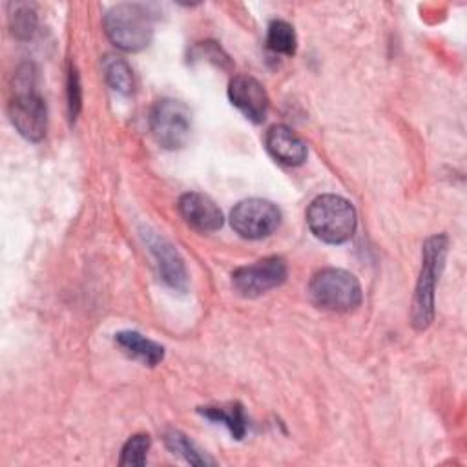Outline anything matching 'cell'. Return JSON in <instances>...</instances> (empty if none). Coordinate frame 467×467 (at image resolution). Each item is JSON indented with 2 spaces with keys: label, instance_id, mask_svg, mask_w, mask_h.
<instances>
[{
  "label": "cell",
  "instance_id": "2",
  "mask_svg": "<svg viewBox=\"0 0 467 467\" xmlns=\"http://www.w3.org/2000/svg\"><path fill=\"white\" fill-rule=\"evenodd\" d=\"M447 246L449 239L445 234H434L423 243L421 268L410 310V323L416 330H425L434 319V290L445 265Z\"/></svg>",
  "mask_w": 467,
  "mask_h": 467
},
{
  "label": "cell",
  "instance_id": "15",
  "mask_svg": "<svg viewBox=\"0 0 467 467\" xmlns=\"http://www.w3.org/2000/svg\"><path fill=\"white\" fill-rule=\"evenodd\" d=\"M102 71L106 77V82L120 95L133 93L135 78L130 64L119 57V55H106L102 58Z\"/></svg>",
  "mask_w": 467,
  "mask_h": 467
},
{
  "label": "cell",
  "instance_id": "5",
  "mask_svg": "<svg viewBox=\"0 0 467 467\" xmlns=\"http://www.w3.org/2000/svg\"><path fill=\"white\" fill-rule=\"evenodd\" d=\"M316 306L330 312H350L361 303V285L354 274L341 268H323L314 274L308 285Z\"/></svg>",
  "mask_w": 467,
  "mask_h": 467
},
{
  "label": "cell",
  "instance_id": "8",
  "mask_svg": "<svg viewBox=\"0 0 467 467\" xmlns=\"http://www.w3.org/2000/svg\"><path fill=\"white\" fill-rule=\"evenodd\" d=\"M281 223L279 208L266 199H244L230 213L232 228L244 239H263L277 230Z\"/></svg>",
  "mask_w": 467,
  "mask_h": 467
},
{
  "label": "cell",
  "instance_id": "4",
  "mask_svg": "<svg viewBox=\"0 0 467 467\" xmlns=\"http://www.w3.org/2000/svg\"><path fill=\"white\" fill-rule=\"evenodd\" d=\"M108 38L124 51L144 49L153 36L151 15L140 4H117L104 15Z\"/></svg>",
  "mask_w": 467,
  "mask_h": 467
},
{
  "label": "cell",
  "instance_id": "3",
  "mask_svg": "<svg viewBox=\"0 0 467 467\" xmlns=\"http://www.w3.org/2000/svg\"><path fill=\"white\" fill-rule=\"evenodd\" d=\"M306 224L310 232L330 244H341L354 235L356 210L341 195H317L306 210Z\"/></svg>",
  "mask_w": 467,
  "mask_h": 467
},
{
  "label": "cell",
  "instance_id": "1",
  "mask_svg": "<svg viewBox=\"0 0 467 467\" xmlns=\"http://www.w3.org/2000/svg\"><path fill=\"white\" fill-rule=\"evenodd\" d=\"M9 120L16 131L31 140L44 139L47 130V108L40 93L36 91V71L31 64H24L15 75V97L7 108Z\"/></svg>",
  "mask_w": 467,
  "mask_h": 467
},
{
  "label": "cell",
  "instance_id": "14",
  "mask_svg": "<svg viewBox=\"0 0 467 467\" xmlns=\"http://www.w3.org/2000/svg\"><path fill=\"white\" fill-rule=\"evenodd\" d=\"M199 414L212 421L223 423L235 440L244 438L246 434V416L244 410L239 403L232 405H208V407H199Z\"/></svg>",
  "mask_w": 467,
  "mask_h": 467
},
{
  "label": "cell",
  "instance_id": "16",
  "mask_svg": "<svg viewBox=\"0 0 467 467\" xmlns=\"http://www.w3.org/2000/svg\"><path fill=\"white\" fill-rule=\"evenodd\" d=\"M9 29L15 38L29 40L36 31V13L29 4H9Z\"/></svg>",
  "mask_w": 467,
  "mask_h": 467
},
{
  "label": "cell",
  "instance_id": "20",
  "mask_svg": "<svg viewBox=\"0 0 467 467\" xmlns=\"http://www.w3.org/2000/svg\"><path fill=\"white\" fill-rule=\"evenodd\" d=\"M82 108V88H80V77L75 66H69L67 71V109L69 119L75 120L78 111Z\"/></svg>",
  "mask_w": 467,
  "mask_h": 467
},
{
  "label": "cell",
  "instance_id": "17",
  "mask_svg": "<svg viewBox=\"0 0 467 467\" xmlns=\"http://www.w3.org/2000/svg\"><path fill=\"white\" fill-rule=\"evenodd\" d=\"M266 46L270 51L279 55H294L297 47V38L294 27L285 20H272L266 31Z\"/></svg>",
  "mask_w": 467,
  "mask_h": 467
},
{
  "label": "cell",
  "instance_id": "19",
  "mask_svg": "<svg viewBox=\"0 0 467 467\" xmlns=\"http://www.w3.org/2000/svg\"><path fill=\"white\" fill-rule=\"evenodd\" d=\"M150 436L148 434H133L122 447L120 451V460L119 463L120 465H144L146 463V456H148V451H150Z\"/></svg>",
  "mask_w": 467,
  "mask_h": 467
},
{
  "label": "cell",
  "instance_id": "21",
  "mask_svg": "<svg viewBox=\"0 0 467 467\" xmlns=\"http://www.w3.org/2000/svg\"><path fill=\"white\" fill-rule=\"evenodd\" d=\"M193 58H202L206 57V60L213 62L215 66H221V67H226L230 64L228 57L223 53V49L215 44V42H201L193 47V53H192Z\"/></svg>",
  "mask_w": 467,
  "mask_h": 467
},
{
  "label": "cell",
  "instance_id": "13",
  "mask_svg": "<svg viewBox=\"0 0 467 467\" xmlns=\"http://www.w3.org/2000/svg\"><path fill=\"white\" fill-rule=\"evenodd\" d=\"M115 343L122 348L124 354L140 361L142 365L155 367L164 358V347L157 341L142 336L137 330H120L115 334Z\"/></svg>",
  "mask_w": 467,
  "mask_h": 467
},
{
  "label": "cell",
  "instance_id": "6",
  "mask_svg": "<svg viewBox=\"0 0 467 467\" xmlns=\"http://www.w3.org/2000/svg\"><path fill=\"white\" fill-rule=\"evenodd\" d=\"M150 130L159 146L179 150L190 139L192 119L188 108L173 99L159 100L150 113Z\"/></svg>",
  "mask_w": 467,
  "mask_h": 467
},
{
  "label": "cell",
  "instance_id": "10",
  "mask_svg": "<svg viewBox=\"0 0 467 467\" xmlns=\"http://www.w3.org/2000/svg\"><path fill=\"white\" fill-rule=\"evenodd\" d=\"M142 239L157 261L159 274H161L162 281L168 286H171L173 290H181V292L186 290L188 272H186L184 261L179 255V252L175 250V246L148 228L142 232Z\"/></svg>",
  "mask_w": 467,
  "mask_h": 467
},
{
  "label": "cell",
  "instance_id": "12",
  "mask_svg": "<svg viewBox=\"0 0 467 467\" xmlns=\"http://www.w3.org/2000/svg\"><path fill=\"white\" fill-rule=\"evenodd\" d=\"M268 153L285 166H299L306 161V144L288 126L275 124L265 135Z\"/></svg>",
  "mask_w": 467,
  "mask_h": 467
},
{
  "label": "cell",
  "instance_id": "9",
  "mask_svg": "<svg viewBox=\"0 0 467 467\" xmlns=\"http://www.w3.org/2000/svg\"><path fill=\"white\" fill-rule=\"evenodd\" d=\"M228 97L252 122H263L266 119L270 99L257 78L250 75H235L228 84Z\"/></svg>",
  "mask_w": 467,
  "mask_h": 467
},
{
  "label": "cell",
  "instance_id": "11",
  "mask_svg": "<svg viewBox=\"0 0 467 467\" xmlns=\"http://www.w3.org/2000/svg\"><path fill=\"white\" fill-rule=\"evenodd\" d=\"M177 208L184 223L201 234L215 232L223 226V213L219 206L204 193L188 192L181 195Z\"/></svg>",
  "mask_w": 467,
  "mask_h": 467
},
{
  "label": "cell",
  "instance_id": "7",
  "mask_svg": "<svg viewBox=\"0 0 467 467\" xmlns=\"http://www.w3.org/2000/svg\"><path fill=\"white\" fill-rule=\"evenodd\" d=\"M288 268L283 257L270 255L252 265L239 266L232 274V285L237 294L244 297H259L286 281Z\"/></svg>",
  "mask_w": 467,
  "mask_h": 467
},
{
  "label": "cell",
  "instance_id": "18",
  "mask_svg": "<svg viewBox=\"0 0 467 467\" xmlns=\"http://www.w3.org/2000/svg\"><path fill=\"white\" fill-rule=\"evenodd\" d=\"M164 443L173 454H179L181 458H184L192 465H208V463H212V460H208L201 452V449L181 431H168L164 434Z\"/></svg>",
  "mask_w": 467,
  "mask_h": 467
}]
</instances>
